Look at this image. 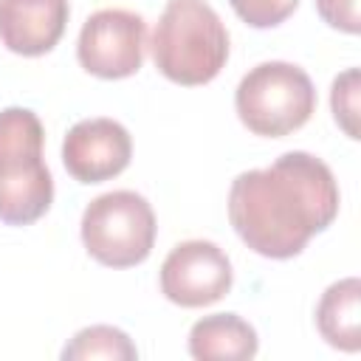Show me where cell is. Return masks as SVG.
Instances as JSON below:
<instances>
[{"label": "cell", "instance_id": "obj_5", "mask_svg": "<svg viewBox=\"0 0 361 361\" xmlns=\"http://www.w3.org/2000/svg\"><path fill=\"white\" fill-rule=\"evenodd\" d=\"M147 23L127 8H102L79 31V65L99 79H127L144 65Z\"/></svg>", "mask_w": 361, "mask_h": 361}, {"label": "cell", "instance_id": "obj_3", "mask_svg": "<svg viewBox=\"0 0 361 361\" xmlns=\"http://www.w3.org/2000/svg\"><path fill=\"white\" fill-rule=\"evenodd\" d=\"M234 107L254 135L282 138L310 121L316 110V87L293 62H259L240 79Z\"/></svg>", "mask_w": 361, "mask_h": 361}, {"label": "cell", "instance_id": "obj_1", "mask_svg": "<svg viewBox=\"0 0 361 361\" xmlns=\"http://www.w3.org/2000/svg\"><path fill=\"white\" fill-rule=\"evenodd\" d=\"M338 183L330 166L302 149L265 169L240 172L228 189V220L240 240L268 259H290L338 214Z\"/></svg>", "mask_w": 361, "mask_h": 361}, {"label": "cell", "instance_id": "obj_4", "mask_svg": "<svg viewBox=\"0 0 361 361\" xmlns=\"http://www.w3.org/2000/svg\"><path fill=\"white\" fill-rule=\"evenodd\" d=\"M155 212L149 200L130 189L93 197L82 212L85 251L107 268H133L155 245Z\"/></svg>", "mask_w": 361, "mask_h": 361}, {"label": "cell", "instance_id": "obj_6", "mask_svg": "<svg viewBox=\"0 0 361 361\" xmlns=\"http://www.w3.org/2000/svg\"><path fill=\"white\" fill-rule=\"evenodd\" d=\"M231 259L212 240L178 243L161 265V293L180 307L214 305L231 290Z\"/></svg>", "mask_w": 361, "mask_h": 361}, {"label": "cell", "instance_id": "obj_16", "mask_svg": "<svg viewBox=\"0 0 361 361\" xmlns=\"http://www.w3.org/2000/svg\"><path fill=\"white\" fill-rule=\"evenodd\" d=\"M316 11L330 28H338L344 34H358L361 31L358 0H316Z\"/></svg>", "mask_w": 361, "mask_h": 361}, {"label": "cell", "instance_id": "obj_9", "mask_svg": "<svg viewBox=\"0 0 361 361\" xmlns=\"http://www.w3.org/2000/svg\"><path fill=\"white\" fill-rule=\"evenodd\" d=\"M54 200V178L42 155L0 161V223L28 226L39 220Z\"/></svg>", "mask_w": 361, "mask_h": 361}, {"label": "cell", "instance_id": "obj_14", "mask_svg": "<svg viewBox=\"0 0 361 361\" xmlns=\"http://www.w3.org/2000/svg\"><path fill=\"white\" fill-rule=\"evenodd\" d=\"M330 107L336 124L350 138H358V68H347L333 79Z\"/></svg>", "mask_w": 361, "mask_h": 361}, {"label": "cell", "instance_id": "obj_11", "mask_svg": "<svg viewBox=\"0 0 361 361\" xmlns=\"http://www.w3.org/2000/svg\"><path fill=\"white\" fill-rule=\"evenodd\" d=\"M316 327L322 338L344 353H358L361 347V282L347 276L333 282L316 305Z\"/></svg>", "mask_w": 361, "mask_h": 361}, {"label": "cell", "instance_id": "obj_12", "mask_svg": "<svg viewBox=\"0 0 361 361\" xmlns=\"http://www.w3.org/2000/svg\"><path fill=\"white\" fill-rule=\"evenodd\" d=\"M62 358L65 361H87V358L133 361V358H138V350L124 330L110 327V324H93V327L79 330L62 347Z\"/></svg>", "mask_w": 361, "mask_h": 361}, {"label": "cell", "instance_id": "obj_13", "mask_svg": "<svg viewBox=\"0 0 361 361\" xmlns=\"http://www.w3.org/2000/svg\"><path fill=\"white\" fill-rule=\"evenodd\" d=\"M45 130L34 110L28 107H6L0 110V161L42 155Z\"/></svg>", "mask_w": 361, "mask_h": 361}, {"label": "cell", "instance_id": "obj_2", "mask_svg": "<svg viewBox=\"0 0 361 361\" xmlns=\"http://www.w3.org/2000/svg\"><path fill=\"white\" fill-rule=\"evenodd\" d=\"M152 59L175 85H206L228 59V31L206 0H166L152 31Z\"/></svg>", "mask_w": 361, "mask_h": 361}, {"label": "cell", "instance_id": "obj_8", "mask_svg": "<svg viewBox=\"0 0 361 361\" xmlns=\"http://www.w3.org/2000/svg\"><path fill=\"white\" fill-rule=\"evenodd\" d=\"M68 0H0V39L11 54H48L68 25Z\"/></svg>", "mask_w": 361, "mask_h": 361}, {"label": "cell", "instance_id": "obj_15", "mask_svg": "<svg viewBox=\"0 0 361 361\" xmlns=\"http://www.w3.org/2000/svg\"><path fill=\"white\" fill-rule=\"evenodd\" d=\"M228 3L237 11V17L251 28H274L285 23L299 6V0H228Z\"/></svg>", "mask_w": 361, "mask_h": 361}, {"label": "cell", "instance_id": "obj_7", "mask_svg": "<svg viewBox=\"0 0 361 361\" xmlns=\"http://www.w3.org/2000/svg\"><path fill=\"white\" fill-rule=\"evenodd\" d=\"M133 158V138L116 118L76 121L62 141V164L79 183H102L121 175Z\"/></svg>", "mask_w": 361, "mask_h": 361}, {"label": "cell", "instance_id": "obj_10", "mask_svg": "<svg viewBox=\"0 0 361 361\" xmlns=\"http://www.w3.org/2000/svg\"><path fill=\"white\" fill-rule=\"evenodd\" d=\"M259 347L257 330L237 313H212L192 324L189 353L197 361H245Z\"/></svg>", "mask_w": 361, "mask_h": 361}]
</instances>
